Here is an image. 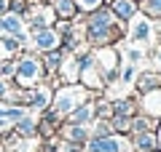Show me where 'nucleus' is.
I'll use <instances>...</instances> for the list:
<instances>
[{
	"label": "nucleus",
	"instance_id": "obj_17",
	"mask_svg": "<svg viewBox=\"0 0 161 152\" xmlns=\"http://www.w3.org/2000/svg\"><path fill=\"white\" fill-rule=\"evenodd\" d=\"M59 62H62V56H57V53H51V56H48V64H51V67H57Z\"/></svg>",
	"mask_w": 161,
	"mask_h": 152
},
{
	"label": "nucleus",
	"instance_id": "obj_7",
	"mask_svg": "<svg viewBox=\"0 0 161 152\" xmlns=\"http://www.w3.org/2000/svg\"><path fill=\"white\" fill-rule=\"evenodd\" d=\"M137 147H140L142 152H150V149L156 147V139H153V136H148V134H145V136H140V139H137Z\"/></svg>",
	"mask_w": 161,
	"mask_h": 152
},
{
	"label": "nucleus",
	"instance_id": "obj_19",
	"mask_svg": "<svg viewBox=\"0 0 161 152\" xmlns=\"http://www.w3.org/2000/svg\"><path fill=\"white\" fill-rule=\"evenodd\" d=\"M11 6H14V11H22V8H24V0H14Z\"/></svg>",
	"mask_w": 161,
	"mask_h": 152
},
{
	"label": "nucleus",
	"instance_id": "obj_22",
	"mask_svg": "<svg viewBox=\"0 0 161 152\" xmlns=\"http://www.w3.org/2000/svg\"><path fill=\"white\" fill-rule=\"evenodd\" d=\"M0 115H6V109H3V107H0Z\"/></svg>",
	"mask_w": 161,
	"mask_h": 152
},
{
	"label": "nucleus",
	"instance_id": "obj_14",
	"mask_svg": "<svg viewBox=\"0 0 161 152\" xmlns=\"http://www.w3.org/2000/svg\"><path fill=\"white\" fill-rule=\"evenodd\" d=\"M148 11L150 13H161V0H148Z\"/></svg>",
	"mask_w": 161,
	"mask_h": 152
},
{
	"label": "nucleus",
	"instance_id": "obj_12",
	"mask_svg": "<svg viewBox=\"0 0 161 152\" xmlns=\"http://www.w3.org/2000/svg\"><path fill=\"white\" fill-rule=\"evenodd\" d=\"M89 115H92V109H89V107H80L78 112H75V120H78V123H83V120H86Z\"/></svg>",
	"mask_w": 161,
	"mask_h": 152
},
{
	"label": "nucleus",
	"instance_id": "obj_1",
	"mask_svg": "<svg viewBox=\"0 0 161 152\" xmlns=\"http://www.w3.org/2000/svg\"><path fill=\"white\" fill-rule=\"evenodd\" d=\"M16 75L22 80H35V78H38V62H35V59H24V62L19 64Z\"/></svg>",
	"mask_w": 161,
	"mask_h": 152
},
{
	"label": "nucleus",
	"instance_id": "obj_21",
	"mask_svg": "<svg viewBox=\"0 0 161 152\" xmlns=\"http://www.w3.org/2000/svg\"><path fill=\"white\" fill-rule=\"evenodd\" d=\"M3 94H6V88H3V83H0V96H3Z\"/></svg>",
	"mask_w": 161,
	"mask_h": 152
},
{
	"label": "nucleus",
	"instance_id": "obj_3",
	"mask_svg": "<svg viewBox=\"0 0 161 152\" xmlns=\"http://www.w3.org/2000/svg\"><path fill=\"white\" fill-rule=\"evenodd\" d=\"M92 152H121V141L118 139H97L92 144Z\"/></svg>",
	"mask_w": 161,
	"mask_h": 152
},
{
	"label": "nucleus",
	"instance_id": "obj_9",
	"mask_svg": "<svg viewBox=\"0 0 161 152\" xmlns=\"http://www.w3.org/2000/svg\"><path fill=\"white\" fill-rule=\"evenodd\" d=\"M156 80H158L156 75H148V78H142V80H140V88H142V91H150V88L156 85Z\"/></svg>",
	"mask_w": 161,
	"mask_h": 152
},
{
	"label": "nucleus",
	"instance_id": "obj_5",
	"mask_svg": "<svg viewBox=\"0 0 161 152\" xmlns=\"http://www.w3.org/2000/svg\"><path fill=\"white\" fill-rule=\"evenodd\" d=\"M113 8H115V13H118V16H124V19L134 13V3H132V0H115Z\"/></svg>",
	"mask_w": 161,
	"mask_h": 152
},
{
	"label": "nucleus",
	"instance_id": "obj_16",
	"mask_svg": "<svg viewBox=\"0 0 161 152\" xmlns=\"http://www.w3.org/2000/svg\"><path fill=\"white\" fill-rule=\"evenodd\" d=\"M19 131H22V134H32V123H30V120H22Z\"/></svg>",
	"mask_w": 161,
	"mask_h": 152
},
{
	"label": "nucleus",
	"instance_id": "obj_18",
	"mask_svg": "<svg viewBox=\"0 0 161 152\" xmlns=\"http://www.w3.org/2000/svg\"><path fill=\"white\" fill-rule=\"evenodd\" d=\"M97 134H99V136H108V134H110V125H105V123H102V125L97 128Z\"/></svg>",
	"mask_w": 161,
	"mask_h": 152
},
{
	"label": "nucleus",
	"instance_id": "obj_6",
	"mask_svg": "<svg viewBox=\"0 0 161 152\" xmlns=\"http://www.w3.org/2000/svg\"><path fill=\"white\" fill-rule=\"evenodd\" d=\"M0 29H6V32H19L22 29V22L16 16H3L0 19Z\"/></svg>",
	"mask_w": 161,
	"mask_h": 152
},
{
	"label": "nucleus",
	"instance_id": "obj_4",
	"mask_svg": "<svg viewBox=\"0 0 161 152\" xmlns=\"http://www.w3.org/2000/svg\"><path fill=\"white\" fill-rule=\"evenodd\" d=\"M73 101H75V91H62V94L57 96V112L73 109Z\"/></svg>",
	"mask_w": 161,
	"mask_h": 152
},
{
	"label": "nucleus",
	"instance_id": "obj_8",
	"mask_svg": "<svg viewBox=\"0 0 161 152\" xmlns=\"http://www.w3.org/2000/svg\"><path fill=\"white\" fill-rule=\"evenodd\" d=\"M67 136H70V139H75V141H83V139H86V131H83V128H78V125H73V128H67Z\"/></svg>",
	"mask_w": 161,
	"mask_h": 152
},
{
	"label": "nucleus",
	"instance_id": "obj_13",
	"mask_svg": "<svg viewBox=\"0 0 161 152\" xmlns=\"http://www.w3.org/2000/svg\"><path fill=\"white\" fill-rule=\"evenodd\" d=\"M57 8H59V13H64V16H67V13L73 11V6H70V0H59V6H57Z\"/></svg>",
	"mask_w": 161,
	"mask_h": 152
},
{
	"label": "nucleus",
	"instance_id": "obj_2",
	"mask_svg": "<svg viewBox=\"0 0 161 152\" xmlns=\"http://www.w3.org/2000/svg\"><path fill=\"white\" fill-rule=\"evenodd\" d=\"M35 45H38V48H43V51L54 48V45H57V35L48 32V29H40V32H35Z\"/></svg>",
	"mask_w": 161,
	"mask_h": 152
},
{
	"label": "nucleus",
	"instance_id": "obj_20",
	"mask_svg": "<svg viewBox=\"0 0 161 152\" xmlns=\"http://www.w3.org/2000/svg\"><path fill=\"white\" fill-rule=\"evenodd\" d=\"M6 11V0H0V13Z\"/></svg>",
	"mask_w": 161,
	"mask_h": 152
},
{
	"label": "nucleus",
	"instance_id": "obj_11",
	"mask_svg": "<svg viewBox=\"0 0 161 152\" xmlns=\"http://www.w3.org/2000/svg\"><path fill=\"white\" fill-rule=\"evenodd\" d=\"M148 32H150V29H148V24H137V29H134V38H137V40H142V38H148Z\"/></svg>",
	"mask_w": 161,
	"mask_h": 152
},
{
	"label": "nucleus",
	"instance_id": "obj_10",
	"mask_svg": "<svg viewBox=\"0 0 161 152\" xmlns=\"http://www.w3.org/2000/svg\"><path fill=\"white\" fill-rule=\"evenodd\" d=\"M102 0H78V8H83V11H92V8H97Z\"/></svg>",
	"mask_w": 161,
	"mask_h": 152
},
{
	"label": "nucleus",
	"instance_id": "obj_15",
	"mask_svg": "<svg viewBox=\"0 0 161 152\" xmlns=\"http://www.w3.org/2000/svg\"><path fill=\"white\" fill-rule=\"evenodd\" d=\"M115 109H118V112H124V115H129V112H132V104H129V101H121Z\"/></svg>",
	"mask_w": 161,
	"mask_h": 152
}]
</instances>
